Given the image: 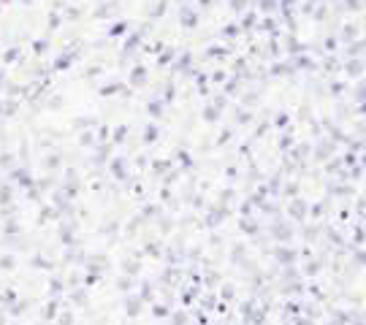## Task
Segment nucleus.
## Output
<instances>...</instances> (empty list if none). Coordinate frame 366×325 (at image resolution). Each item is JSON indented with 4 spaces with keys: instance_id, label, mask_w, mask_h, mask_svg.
<instances>
[{
    "instance_id": "3",
    "label": "nucleus",
    "mask_w": 366,
    "mask_h": 325,
    "mask_svg": "<svg viewBox=\"0 0 366 325\" xmlns=\"http://www.w3.org/2000/svg\"><path fill=\"white\" fill-rule=\"evenodd\" d=\"M8 200H11V187H0V206H6L8 204Z\"/></svg>"
},
{
    "instance_id": "10",
    "label": "nucleus",
    "mask_w": 366,
    "mask_h": 325,
    "mask_svg": "<svg viewBox=\"0 0 366 325\" xmlns=\"http://www.w3.org/2000/svg\"><path fill=\"white\" fill-rule=\"evenodd\" d=\"M82 144H84V147H90V144H95V141H92V136H90V133H84V136H82Z\"/></svg>"
},
{
    "instance_id": "4",
    "label": "nucleus",
    "mask_w": 366,
    "mask_h": 325,
    "mask_svg": "<svg viewBox=\"0 0 366 325\" xmlns=\"http://www.w3.org/2000/svg\"><path fill=\"white\" fill-rule=\"evenodd\" d=\"M0 269H3V271H11V269H14V257H0Z\"/></svg>"
},
{
    "instance_id": "9",
    "label": "nucleus",
    "mask_w": 366,
    "mask_h": 325,
    "mask_svg": "<svg viewBox=\"0 0 366 325\" xmlns=\"http://www.w3.org/2000/svg\"><path fill=\"white\" fill-rule=\"evenodd\" d=\"M79 16V11H76V8H65V19H76Z\"/></svg>"
},
{
    "instance_id": "2",
    "label": "nucleus",
    "mask_w": 366,
    "mask_h": 325,
    "mask_svg": "<svg viewBox=\"0 0 366 325\" xmlns=\"http://www.w3.org/2000/svg\"><path fill=\"white\" fill-rule=\"evenodd\" d=\"M57 166H60V155H46L44 157V168L46 171H54Z\"/></svg>"
},
{
    "instance_id": "8",
    "label": "nucleus",
    "mask_w": 366,
    "mask_h": 325,
    "mask_svg": "<svg viewBox=\"0 0 366 325\" xmlns=\"http://www.w3.org/2000/svg\"><path fill=\"white\" fill-rule=\"evenodd\" d=\"M46 106H49V109H60V106H63V98L57 95V98H52L49 103H46Z\"/></svg>"
},
{
    "instance_id": "1",
    "label": "nucleus",
    "mask_w": 366,
    "mask_h": 325,
    "mask_svg": "<svg viewBox=\"0 0 366 325\" xmlns=\"http://www.w3.org/2000/svg\"><path fill=\"white\" fill-rule=\"evenodd\" d=\"M73 52H68V49H65L63 52V57H57V63H54V68H68V65H71V60H73Z\"/></svg>"
},
{
    "instance_id": "11",
    "label": "nucleus",
    "mask_w": 366,
    "mask_h": 325,
    "mask_svg": "<svg viewBox=\"0 0 366 325\" xmlns=\"http://www.w3.org/2000/svg\"><path fill=\"white\" fill-rule=\"evenodd\" d=\"M0 87H3V73H0Z\"/></svg>"
},
{
    "instance_id": "7",
    "label": "nucleus",
    "mask_w": 366,
    "mask_h": 325,
    "mask_svg": "<svg viewBox=\"0 0 366 325\" xmlns=\"http://www.w3.org/2000/svg\"><path fill=\"white\" fill-rule=\"evenodd\" d=\"M16 54H19V49H8V52L3 54V60H6V63H14V60H16Z\"/></svg>"
},
{
    "instance_id": "6",
    "label": "nucleus",
    "mask_w": 366,
    "mask_h": 325,
    "mask_svg": "<svg viewBox=\"0 0 366 325\" xmlns=\"http://www.w3.org/2000/svg\"><path fill=\"white\" fill-rule=\"evenodd\" d=\"M0 166H3V168H11V166H14V157H11V155H0Z\"/></svg>"
},
{
    "instance_id": "12",
    "label": "nucleus",
    "mask_w": 366,
    "mask_h": 325,
    "mask_svg": "<svg viewBox=\"0 0 366 325\" xmlns=\"http://www.w3.org/2000/svg\"><path fill=\"white\" fill-rule=\"evenodd\" d=\"M0 325H3V317H0Z\"/></svg>"
},
{
    "instance_id": "5",
    "label": "nucleus",
    "mask_w": 366,
    "mask_h": 325,
    "mask_svg": "<svg viewBox=\"0 0 366 325\" xmlns=\"http://www.w3.org/2000/svg\"><path fill=\"white\" fill-rule=\"evenodd\" d=\"M54 312H57V303H54V301H52V303H46L44 317H46V320H52V317H54Z\"/></svg>"
}]
</instances>
